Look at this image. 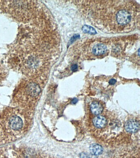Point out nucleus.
<instances>
[{
  "label": "nucleus",
  "instance_id": "6e6552de",
  "mask_svg": "<svg viewBox=\"0 0 140 158\" xmlns=\"http://www.w3.org/2000/svg\"><path fill=\"white\" fill-rule=\"evenodd\" d=\"M82 29L83 31L85 33L92 34V35H94L97 33L95 30L93 28L88 25L84 26L82 28Z\"/></svg>",
  "mask_w": 140,
  "mask_h": 158
},
{
  "label": "nucleus",
  "instance_id": "0eeeda50",
  "mask_svg": "<svg viewBox=\"0 0 140 158\" xmlns=\"http://www.w3.org/2000/svg\"><path fill=\"white\" fill-rule=\"evenodd\" d=\"M89 150L90 153L92 156H99L101 154L103 151V148L101 146L97 144H91Z\"/></svg>",
  "mask_w": 140,
  "mask_h": 158
},
{
  "label": "nucleus",
  "instance_id": "ddd939ff",
  "mask_svg": "<svg viewBox=\"0 0 140 158\" xmlns=\"http://www.w3.org/2000/svg\"><path fill=\"white\" fill-rule=\"evenodd\" d=\"M78 101V99L76 98H75L72 99V103L73 104H76L77 102Z\"/></svg>",
  "mask_w": 140,
  "mask_h": 158
},
{
  "label": "nucleus",
  "instance_id": "9d476101",
  "mask_svg": "<svg viewBox=\"0 0 140 158\" xmlns=\"http://www.w3.org/2000/svg\"><path fill=\"white\" fill-rule=\"evenodd\" d=\"M78 68V65L76 64H73V65L72 66L71 70L73 72H75V71H77Z\"/></svg>",
  "mask_w": 140,
  "mask_h": 158
},
{
  "label": "nucleus",
  "instance_id": "1a4fd4ad",
  "mask_svg": "<svg viewBox=\"0 0 140 158\" xmlns=\"http://www.w3.org/2000/svg\"><path fill=\"white\" fill-rule=\"evenodd\" d=\"M80 157L81 158H94L89 154L84 152L81 153L80 155Z\"/></svg>",
  "mask_w": 140,
  "mask_h": 158
},
{
  "label": "nucleus",
  "instance_id": "f257e3e1",
  "mask_svg": "<svg viewBox=\"0 0 140 158\" xmlns=\"http://www.w3.org/2000/svg\"><path fill=\"white\" fill-rule=\"evenodd\" d=\"M27 117L24 112L18 110L10 109L0 119L2 133L6 134L10 140H14L23 135L27 128Z\"/></svg>",
  "mask_w": 140,
  "mask_h": 158
},
{
  "label": "nucleus",
  "instance_id": "423d86ee",
  "mask_svg": "<svg viewBox=\"0 0 140 158\" xmlns=\"http://www.w3.org/2000/svg\"><path fill=\"white\" fill-rule=\"evenodd\" d=\"M90 109L91 113L94 115H98L103 111L104 108L101 103L97 101L93 102L91 104Z\"/></svg>",
  "mask_w": 140,
  "mask_h": 158
},
{
  "label": "nucleus",
  "instance_id": "7ed1b4c3",
  "mask_svg": "<svg viewBox=\"0 0 140 158\" xmlns=\"http://www.w3.org/2000/svg\"><path fill=\"white\" fill-rule=\"evenodd\" d=\"M124 127L127 132L135 133L139 130V123L135 120H129L125 123Z\"/></svg>",
  "mask_w": 140,
  "mask_h": 158
},
{
  "label": "nucleus",
  "instance_id": "9b49d317",
  "mask_svg": "<svg viewBox=\"0 0 140 158\" xmlns=\"http://www.w3.org/2000/svg\"><path fill=\"white\" fill-rule=\"evenodd\" d=\"M116 82V80L115 79H112L109 82V83L110 85H114V84H115Z\"/></svg>",
  "mask_w": 140,
  "mask_h": 158
},
{
  "label": "nucleus",
  "instance_id": "f03ea898",
  "mask_svg": "<svg viewBox=\"0 0 140 158\" xmlns=\"http://www.w3.org/2000/svg\"><path fill=\"white\" fill-rule=\"evenodd\" d=\"M40 77L31 78L21 84L16 93V98L22 107H33L42 92Z\"/></svg>",
  "mask_w": 140,
  "mask_h": 158
},
{
  "label": "nucleus",
  "instance_id": "f8f14e48",
  "mask_svg": "<svg viewBox=\"0 0 140 158\" xmlns=\"http://www.w3.org/2000/svg\"><path fill=\"white\" fill-rule=\"evenodd\" d=\"M3 75H4V73H3L2 70V68L0 66V81H1V79H3L2 78Z\"/></svg>",
  "mask_w": 140,
  "mask_h": 158
},
{
  "label": "nucleus",
  "instance_id": "39448f33",
  "mask_svg": "<svg viewBox=\"0 0 140 158\" xmlns=\"http://www.w3.org/2000/svg\"><path fill=\"white\" fill-rule=\"evenodd\" d=\"M107 47L102 43L95 44L92 49V52L96 56H100L104 55L107 51Z\"/></svg>",
  "mask_w": 140,
  "mask_h": 158
},
{
  "label": "nucleus",
  "instance_id": "20e7f679",
  "mask_svg": "<svg viewBox=\"0 0 140 158\" xmlns=\"http://www.w3.org/2000/svg\"><path fill=\"white\" fill-rule=\"evenodd\" d=\"M92 123L95 127L98 129H102L107 124V120L104 116L97 115L94 118Z\"/></svg>",
  "mask_w": 140,
  "mask_h": 158
}]
</instances>
